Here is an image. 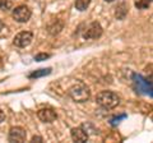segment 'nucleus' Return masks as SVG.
Masks as SVG:
<instances>
[{
  "label": "nucleus",
  "mask_w": 153,
  "mask_h": 143,
  "mask_svg": "<svg viewBox=\"0 0 153 143\" xmlns=\"http://www.w3.org/2000/svg\"><path fill=\"white\" fill-rule=\"evenodd\" d=\"M96 102L103 109H114L120 104V97L112 91H102L96 96Z\"/></svg>",
  "instance_id": "1"
},
{
  "label": "nucleus",
  "mask_w": 153,
  "mask_h": 143,
  "mask_svg": "<svg viewBox=\"0 0 153 143\" xmlns=\"http://www.w3.org/2000/svg\"><path fill=\"white\" fill-rule=\"evenodd\" d=\"M69 96L74 100L75 102H85L88 101L89 97H91V92L87 86H84L83 83H78V84H74L69 88Z\"/></svg>",
  "instance_id": "2"
},
{
  "label": "nucleus",
  "mask_w": 153,
  "mask_h": 143,
  "mask_svg": "<svg viewBox=\"0 0 153 143\" xmlns=\"http://www.w3.org/2000/svg\"><path fill=\"white\" fill-rule=\"evenodd\" d=\"M12 16H13V18H14V21L16 22L26 23L27 21H30V18L32 16V12L27 5H19V7L13 9Z\"/></svg>",
  "instance_id": "3"
},
{
  "label": "nucleus",
  "mask_w": 153,
  "mask_h": 143,
  "mask_svg": "<svg viewBox=\"0 0 153 143\" xmlns=\"http://www.w3.org/2000/svg\"><path fill=\"white\" fill-rule=\"evenodd\" d=\"M102 27L98 22H92L91 25L85 28V31L83 33V37L85 40H97L102 36Z\"/></svg>",
  "instance_id": "4"
},
{
  "label": "nucleus",
  "mask_w": 153,
  "mask_h": 143,
  "mask_svg": "<svg viewBox=\"0 0 153 143\" xmlns=\"http://www.w3.org/2000/svg\"><path fill=\"white\" fill-rule=\"evenodd\" d=\"M33 40V33L31 31H22L16 35L13 44L17 47H27Z\"/></svg>",
  "instance_id": "5"
},
{
  "label": "nucleus",
  "mask_w": 153,
  "mask_h": 143,
  "mask_svg": "<svg viewBox=\"0 0 153 143\" xmlns=\"http://www.w3.org/2000/svg\"><path fill=\"white\" fill-rule=\"evenodd\" d=\"M26 139H27V132H26L25 128H22V127H13V128H10L9 134H8V141L9 142L22 143V142H26Z\"/></svg>",
  "instance_id": "6"
},
{
  "label": "nucleus",
  "mask_w": 153,
  "mask_h": 143,
  "mask_svg": "<svg viewBox=\"0 0 153 143\" xmlns=\"http://www.w3.org/2000/svg\"><path fill=\"white\" fill-rule=\"evenodd\" d=\"M37 116L42 123H54L57 119V114L52 109H41L37 112Z\"/></svg>",
  "instance_id": "7"
},
{
  "label": "nucleus",
  "mask_w": 153,
  "mask_h": 143,
  "mask_svg": "<svg viewBox=\"0 0 153 143\" xmlns=\"http://www.w3.org/2000/svg\"><path fill=\"white\" fill-rule=\"evenodd\" d=\"M134 83L137 86V89L139 92H143V93H149V96H152V87H151V82L148 83V80H144L140 75H134Z\"/></svg>",
  "instance_id": "8"
},
{
  "label": "nucleus",
  "mask_w": 153,
  "mask_h": 143,
  "mask_svg": "<svg viewBox=\"0 0 153 143\" xmlns=\"http://www.w3.org/2000/svg\"><path fill=\"white\" fill-rule=\"evenodd\" d=\"M70 136H71V139H73L74 142L83 143V142H87L88 141V133L85 132L82 127L73 128L71 132H70Z\"/></svg>",
  "instance_id": "9"
},
{
  "label": "nucleus",
  "mask_w": 153,
  "mask_h": 143,
  "mask_svg": "<svg viewBox=\"0 0 153 143\" xmlns=\"http://www.w3.org/2000/svg\"><path fill=\"white\" fill-rule=\"evenodd\" d=\"M51 73V68H46V69H38L36 72L31 73L28 77L30 78H40V77H45V75H49Z\"/></svg>",
  "instance_id": "10"
},
{
  "label": "nucleus",
  "mask_w": 153,
  "mask_h": 143,
  "mask_svg": "<svg viewBox=\"0 0 153 143\" xmlns=\"http://www.w3.org/2000/svg\"><path fill=\"white\" fill-rule=\"evenodd\" d=\"M89 4H91V0H75V8L79 12L85 10L89 7Z\"/></svg>",
  "instance_id": "11"
},
{
  "label": "nucleus",
  "mask_w": 153,
  "mask_h": 143,
  "mask_svg": "<svg viewBox=\"0 0 153 143\" xmlns=\"http://www.w3.org/2000/svg\"><path fill=\"white\" fill-rule=\"evenodd\" d=\"M152 0H137L135 1V7L138 9H147L151 7Z\"/></svg>",
  "instance_id": "12"
},
{
  "label": "nucleus",
  "mask_w": 153,
  "mask_h": 143,
  "mask_svg": "<svg viewBox=\"0 0 153 143\" xmlns=\"http://www.w3.org/2000/svg\"><path fill=\"white\" fill-rule=\"evenodd\" d=\"M10 8H12L10 0H0V9L1 10H9Z\"/></svg>",
  "instance_id": "13"
},
{
  "label": "nucleus",
  "mask_w": 153,
  "mask_h": 143,
  "mask_svg": "<svg viewBox=\"0 0 153 143\" xmlns=\"http://www.w3.org/2000/svg\"><path fill=\"white\" fill-rule=\"evenodd\" d=\"M50 54H37L36 56H35V60L36 61H44V60H46V59H49L50 58Z\"/></svg>",
  "instance_id": "14"
},
{
  "label": "nucleus",
  "mask_w": 153,
  "mask_h": 143,
  "mask_svg": "<svg viewBox=\"0 0 153 143\" xmlns=\"http://www.w3.org/2000/svg\"><path fill=\"white\" fill-rule=\"evenodd\" d=\"M32 142H44V138L40 136H33L32 137Z\"/></svg>",
  "instance_id": "15"
},
{
  "label": "nucleus",
  "mask_w": 153,
  "mask_h": 143,
  "mask_svg": "<svg viewBox=\"0 0 153 143\" xmlns=\"http://www.w3.org/2000/svg\"><path fill=\"white\" fill-rule=\"evenodd\" d=\"M4 120H5V112H4L1 109H0V124H1Z\"/></svg>",
  "instance_id": "16"
},
{
  "label": "nucleus",
  "mask_w": 153,
  "mask_h": 143,
  "mask_svg": "<svg viewBox=\"0 0 153 143\" xmlns=\"http://www.w3.org/2000/svg\"><path fill=\"white\" fill-rule=\"evenodd\" d=\"M3 28H4V23H3V21L0 19V32L3 31Z\"/></svg>",
  "instance_id": "17"
},
{
  "label": "nucleus",
  "mask_w": 153,
  "mask_h": 143,
  "mask_svg": "<svg viewBox=\"0 0 153 143\" xmlns=\"http://www.w3.org/2000/svg\"><path fill=\"white\" fill-rule=\"evenodd\" d=\"M105 1H107V3H112V1H115V0H105Z\"/></svg>",
  "instance_id": "18"
}]
</instances>
